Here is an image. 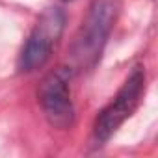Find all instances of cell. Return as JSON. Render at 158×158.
Instances as JSON below:
<instances>
[{
	"label": "cell",
	"mask_w": 158,
	"mask_h": 158,
	"mask_svg": "<svg viewBox=\"0 0 158 158\" xmlns=\"http://www.w3.org/2000/svg\"><path fill=\"white\" fill-rule=\"evenodd\" d=\"M117 13H119L117 0H93L69 50V60L73 69L89 71L97 65L104 50V45L110 37V32L115 24Z\"/></svg>",
	"instance_id": "obj_1"
},
{
	"label": "cell",
	"mask_w": 158,
	"mask_h": 158,
	"mask_svg": "<svg viewBox=\"0 0 158 158\" xmlns=\"http://www.w3.org/2000/svg\"><path fill=\"white\" fill-rule=\"evenodd\" d=\"M143 93H145V71L141 67H136L128 74V78L117 91V95L99 112L93 123L95 145L106 143L117 132V128L134 114Z\"/></svg>",
	"instance_id": "obj_2"
},
{
	"label": "cell",
	"mask_w": 158,
	"mask_h": 158,
	"mask_svg": "<svg viewBox=\"0 0 158 158\" xmlns=\"http://www.w3.org/2000/svg\"><path fill=\"white\" fill-rule=\"evenodd\" d=\"M65 13L61 8H47L34 24L19 56V71L34 73L41 69L52 56L65 28Z\"/></svg>",
	"instance_id": "obj_3"
},
{
	"label": "cell",
	"mask_w": 158,
	"mask_h": 158,
	"mask_svg": "<svg viewBox=\"0 0 158 158\" xmlns=\"http://www.w3.org/2000/svg\"><path fill=\"white\" fill-rule=\"evenodd\" d=\"M39 104L50 127L67 130L74 123V106L69 89V69H56L48 73L39 84Z\"/></svg>",
	"instance_id": "obj_4"
},
{
	"label": "cell",
	"mask_w": 158,
	"mask_h": 158,
	"mask_svg": "<svg viewBox=\"0 0 158 158\" xmlns=\"http://www.w3.org/2000/svg\"><path fill=\"white\" fill-rule=\"evenodd\" d=\"M63 2H71V0H63Z\"/></svg>",
	"instance_id": "obj_5"
}]
</instances>
